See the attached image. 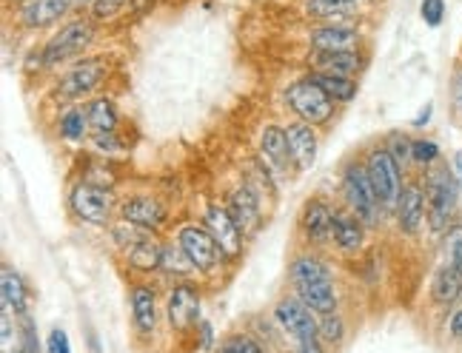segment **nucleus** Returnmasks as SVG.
Masks as SVG:
<instances>
[{
  "label": "nucleus",
  "instance_id": "nucleus-1",
  "mask_svg": "<svg viewBox=\"0 0 462 353\" xmlns=\"http://www.w3.org/2000/svg\"><path fill=\"white\" fill-rule=\"evenodd\" d=\"M422 186H425V200H429V220H425V225H429L431 234L442 237L457 222L454 214L459 200V180L448 166H437L429 168Z\"/></svg>",
  "mask_w": 462,
  "mask_h": 353
},
{
  "label": "nucleus",
  "instance_id": "nucleus-2",
  "mask_svg": "<svg viewBox=\"0 0 462 353\" xmlns=\"http://www.w3.org/2000/svg\"><path fill=\"white\" fill-rule=\"evenodd\" d=\"M340 194H343V203L351 211L354 217H360L365 222V228H374L383 222L385 211L383 203L374 191V183H371L368 168L360 160H348L340 176Z\"/></svg>",
  "mask_w": 462,
  "mask_h": 353
},
{
  "label": "nucleus",
  "instance_id": "nucleus-3",
  "mask_svg": "<svg viewBox=\"0 0 462 353\" xmlns=\"http://www.w3.org/2000/svg\"><path fill=\"white\" fill-rule=\"evenodd\" d=\"M365 168H368V176L371 183H374V191L383 203V211L391 214V211H397V203L402 197V168L397 166V160L391 157V151L385 146H374L368 154H365Z\"/></svg>",
  "mask_w": 462,
  "mask_h": 353
},
{
  "label": "nucleus",
  "instance_id": "nucleus-4",
  "mask_svg": "<svg viewBox=\"0 0 462 353\" xmlns=\"http://www.w3.org/2000/svg\"><path fill=\"white\" fill-rule=\"evenodd\" d=\"M286 103L297 120L309 122V126H326L334 117V100L319 88L311 77H300L289 86Z\"/></svg>",
  "mask_w": 462,
  "mask_h": 353
},
{
  "label": "nucleus",
  "instance_id": "nucleus-5",
  "mask_svg": "<svg viewBox=\"0 0 462 353\" xmlns=\"http://www.w3.org/2000/svg\"><path fill=\"white\" fill-rule=\"evenodd\" d=\"M95 41V26L92 21H72L60 26L51 38L46 41V46L41 49V63L43 66H60L72 58H80L83 51L92 46Z\"/></svg>",
  "mask_w": 462,
  "mask_h": 353
},
{
  "label": "nucleus",
  "instance_id": "nucleus-6",
  "mask_svg": "<svg viewBox=\"0 0 462 353\" xmlns=\"http://www.w3.org/2000/svg\"><path fill=\"white\" fill-rule=\"evenodd\" d=\"M274 320L280 330L294 339V345L306 339H319V316L297 294H286L277 299Z\"/></svg>",
  "mask_w": 462,
  "mask_h": 353
},
{
  "label": "nucleus",
  "instance_id": "nucleus-7",
  "mask_svg": "<svg viewBox=\"0 0 462 353\" xmlns=\"http://www.w3.org/2000/svg\"><path fill=\"white\" fill-rule=\"evenodd\" d=\"M177 245L186 251V257L194 262V268L198 271H215L217 262L223 259V251L220 245L215 242V237L208 234L206 225H198V222H186L177 228Z\"/></svg>",
  "mask_w": 462,
  "mask_h": 353
},
{
  "label": "nucleus",
  "instance_id": "nucleus-8",
  "mask_svg": "<svg viewBox=\"0 0 462 353\" xmlns=\"http://www.w3.org/2000/svg\"><path fill=\"white\" fill-rule=\"evenodd\" d=\"M69 205L75 217L88 225H109L112 222V194L95 183H78L69 191Z\"/></svg>",
  "mask_w": 462,
  "mask_h": 353
},
{
  "label": "nucleus",
  "instance_id": "nucleus-9",
  "mask_svg": "<svg viewBox=\"0 0 462 353\" xmlns=\"http://www.w3.org/2000/svg\"><path fill=\"white\" fill-rule=\"evenodd\" d=\"M334 211L337 208H331L323 197L306 200L303 211H300V217H297V228H300V237H303V242L309 245V251L331 245Z\"/></svg>",
  "mask_w": 462,
  "mask_h": 353
},
{
  "label": "nucleus",
  "instance_id": "nucleus-10",
  "mask_svg": "<svg viewBox=\"0 0 462 353\" xmlns=\"http://www.w3.org/2000/svg\"><path fill=\"white\" fill-rule=\"evenodd\" d=\"M109 75V66H106L103 58H86L80 63H75L69 72L60 77L58 83V95L66 97V100H80V97H88L95 92V88L106 80Z\"/></svg>",
  "mask_w": 462,
  "mask_h": 353
},
{
  "label": "nucleus",
  "instance_id": "nucleus-11",
  "mask_svg": "<svg viewBox=\"0 0 462 353\" xmlns=\"http://www.w3.org/2000/svg\"><path fill=\"white\" fill-rule=\"evenodd\" d=\"M166 316L177 333H191L200 325V291L189 282H177L166 299Z\"/></svg>",
  "mask_w": 462,
  "mask_h": 353
},
{
  "label": "nucleus",
  "instance_id": "nucleus-12",
  "mask_svg": "<svg viewBox=\"0 0 462 353\" xmlns=\"http://www.w3.org/2000/svg\"><path fill=\"white\" fill-rule=\"evenodd\" d=\"M203 225L208 228V234L215 237V242L220 245L226 259H237L243 254V231L237 228V222L231 220L226 203H208L206 214H203Z\"/></svg>",
  "mask_w": 462,
  "mask_h": 353
},
{
  "label": "nucleus",
  "instance_id": "nucleus-13",
  "mask_svg": "<svg viewBox=\"0 0 462 353\" xmlns=\"http://www.w3.org/2000/svg\"><path fill=\"white\" fill-rule=\"evenodd\" d=\"M117 214H120V220H126L132 225L149 228V231H160L169 220V208L163 205V200L154 197V194H132V197L120 200Z\"/></svg>",
  "mask_w": 462,
  "mask_h": 353
},
{
  "label": "nucleus",
  "instance_id": "nucleus-14",
  "mask_svg": "<svg viewBox=\"0 0 462 353\" xmlns=\"http://www.w3.org/2000/svg\"><path fill=\"white\" fill-rule=\"evenodd\" d=\"M397 228L405 237H417L422 231L425 220H429V200H425V186L420 180L405 183L402 197L397 203Z\"/></svg>",
  "mask_w": 462,
  "mask_h": 353
},
{
  "label": "nucleus",
  "instance_id": "nucleus-15",
  "mask_svg": "<svg viewBox=\"0 0 462 353\" xmlns=\"http://www.w3.org/2000/svg\"><path fill=\"white\" fill-rule=\"evenodd\" d=\"M226 208H228L231 220H235L237 228L243 231V237H254V234L260 231V225H263L260 197H257V191H254L252 186H248V183L237 186L235 191L228 194Z\"/></svg>",
  "mask_w": 462,
  "mask_h": 353
},
{
  "label": "nucleus",
  "instance_id": "nucleus-16",
  "mask_svg": "<svg viewBox=\"0 0 462 353\" xmlns=\"http://www.w3.org/2000/svg\"><path fill=\"white\" fill-rule=\"evenodd\" d=\"M286 129V137H289V149H291V160H294V171L306 174L314 168L317 163V134H314V126L303 120H291Z\"/></svg>",
  "mask_w": 462,
  "mask_h": 353
},
{
  "label": "nucleus",
  "instance_id": "nucleus-17",
  "mask_svg": "<svg viewBox=\"0 0 462 353\" xmlns=\"http://www.w3.org/2000/svg\"><path fill=\"white\" fill-rule=\"evenodd\" d=\"M260 154H263V163L269 166L274 174H289L294 168L291 160V149H289V137L282 126H265L260 134Z\"/></svg>",
  "mask_w": 462,
  "mask_h": 353
},
{
  "label": "nucleus",
  "instance_id": "nucleus-18",
  "mask_svg": "<svg viewBox=\"0 0 462 353\" xmlns=\"http://www.w3.org/2000/svg\"><path fill=\"white\" fill-rule=\"evenodd\" d=\"M129 305H132V325L137 337H152L157 328V294L146 282H134L129 291Z\"/></svg>",
  "mask_w": 462,
  "mask_h": 353
},
{
  "label": "nucleus",
  "instance_id": "nucleus-19",
  "mask_svg": "<svg viewBox=\"0 0 462 353\" xmlns=\"http://www.w3.org/2000/svg\"><path fill=\"white\" fill-rule=\"evenodd\" d=\"M365 242V222L354 217L348 208L334 211V228H331V245L343 254H357Z\"/></svg>",
  "mask_w": 462,
  "mask_h": 353
},
{
  "label": "nucleus",
  "instance_id": "nucleus-20",
  "mask_svg": "<svg viewBox=\"0 0 462 353\" xmlns=\"http://www.w3.org/2000/svg\"><path fill=\"white\" fill-rule=\"evenodd\" d=\"M75 6V0H26L17 9V21L26 29H43L49 23L60 21V17Z\"/></svg>",
  "mask_w": 462,
  "mask_h": 353
},
{
  "label": "nucleus",
  "instance_id": "nucleus-21",
  "mask_svg": "<svg viewBox=\"0 0 462 353\" xmlns=\"http://www.w3.org/2000/svg\"><path fill=\"white\" fill-rule=\"evenodd\" d=\"M311 72L319 75H340V77H354L360 75V68L365 66L360 51H314L309 58Z\"/></svg>",
  "mask_w": 462,
  "mask_h": 353
},
{
  "label": "nucleus",
  "instance_id": "nucleus-22",
  "mask_svg": "<svg viewBox=\"0 0 462 353\" xmlns=\"http://www.w3.org/2000/svg\"><path fill=\"white\" fill-rule=\"evenodd\" d=\"M431 303L439 308H451L457 299L462 296V265H451L442 262L439 268L434 271L431 288H429Z\"/></svg>",
  "mask_w": 462,
  "mask_h": 353
},
{
  "label": "nucleus",
  "instance_id": "nucleus-23",
  "mask_svg": "<svg viewBox=\"0 0 462 353\" xmlns=\"http://www.w3.org/2000/svg\"><path fill=\"white\" fill-rule=\"evenodd\" d=\"M309 43L314 51H354V46H360V32L343 23L317 26L309 32Z\"/></svg>",
  "mask_w": 462,
  "mask_h": 353
},
{
  "label": "nucleus",
  "instance_id": "nucleus-24",
  "mask_svg": "<svg viewBox=\"0 0 462 353\" xmlns=\"http://www.w3.org/2000/svg\"><path fill=\"white\" fill-rule=\"evenodd\" d=\"M289 279L291 285L300 288V285H311V282H326V279H334L328 262L319 257L317 251H303L297 254L289 265Z\"/></svg>",
  "mask_w": 462,
  "mask_h": 353
},
{
  "label": "nucleus",
  "instance_id": "nucleus-25",
  "mask_svg": "<svg viewBox=\"0 0 462 353\" xmlns=\"http://www.w3.org/2000/svg\"><path fill=\"white\" fill-rule=\"evenodd\" d=\"M0 303H4L6 313H14V316L29 313V291L23 285V276L17 274L12 265L0 268Z\"/></svg>",
  "mask_w": 462,
  "mask_h": 353
},
{
  "label": "nucleus",
  "instance_id": "nucleus-26",
  "mask_svg": "<svg viewBox=\"0 0 462 353\" xmlns=\"http://www.w3.org/2000/svg\"><path fill=\"white\" fill-rule=\"evenodd\" d=\"M294 294L303 299V303L317 313V316H328L340 311V296H337V285L334 279L326 282H311V285H300L294 288Z\"/></svg>",
  "mask_w": 462,
  "mask_h": 353
},
{
  "label": "nucleus",
  "instance_id": "nucleus-27",
  "mask_svg": "<svg viewBox=\"0 0 462 353\" xmlns=\"http://www.w3.org/2000/svg\"><path fill=\"white\" fill-rule=\"evenodd\" d=\"M86 117H88V131H92V137L117 131L120 117L115 109V100H109V97H97L92 103H86Z\"/></svg>",
  "mask_w": 462,
  "mask_h": 353
},
{
  "label": "nucleus",
  "instance_id": "nucleus-28",
  "mask_svg": "<svg viewBox=\"0 0 462 353\" xmlns=\"http://www.w3.org/2000/svg\"><path fill=\"white\" fill-rule=\"evenodd\" d=\"M126 259L134 271L154 274V271H160V262H163V242H157V234H152L143 242H137L134 249H129Z\"/></svg>",
  "mask_w": 462,
  "mask_h": 353
},
{
  "label": "nucleus",
  "instance_id": "nucleus-29",
  "mask_svg": "<svg viewBox=\"0 0 462 353\" xmlns=\"http://www.w3.org/2000/svg\"><path fill=\"white\" fill-rule=\"evenodd\" d=\"M323 92L334 100V103H351L357 97V80L354 77H340V75H319V72H311L309 75Z\"/></svg>",
  "mask_w": 462,
  "mask_h": 353
},
{
  "label": "nucleus",
  "instance_id": "nucleus-30",
  "mask_svg": "<svg viewBox=\"0 0 462 353\" xmlns=\"http://www.w3.org/2000/svg\"><path fill=\"white\" fill-rule=\"evenodd\" d=\"M160 271L169 274V276H177V279H189L191 274H198L194 268V262L186 257V251L174 242H166L163 245V262H160Z\"/></svg>",
  "mask_w": 462,
  "mask_h": 353
},
{
  "label": "nucleus",
  "instance_id": "nucleus-31",
  "mask_svg": "<svg viewBox=\"0 0 462 353\" xmlns=\"http://www.w3.org/2000/svg\"><path fill=\"white\" fill-rule=\"evenodd\" d=\"M306 12L314 21H323V26H334V21H343L351 14V6L340 4V0H309Z\"/></svg>",
  "mask_w": 462,
  "mask_h": 353
},
{
  "label": "nucleus",
  "instance_id": "nucleus-32",
  "mask_svg": "<svg viewBox=\"0 0 462 353\" xmlns=\"http://www.w3.org/2000/svg\"><path fill=\"white\" fill-rule=\"evenodd\" d=\"M88 134V117L83 105H75L60 117V137L69 140V143H80V140Z\"/></svg>",
  "mask_w": 462,
  "mask_h": 353
},
{
  "label": "nucleus",
  "instance_id": "nucleus-33",
  "mask_svg": "<svg viewBox=\"0 0 462 353\" xmlns=\"http://www.w3.org/2000/svg\"><path fill=\"white\" fill-rule=\"evenodd\" d=\"M348 337V328L343 313H328V316H319V342L328 345V348H340Z\"/></svg>",
  "mask_w": 462,
  "mask_h": 353
},
{
  "label": "nucleus",
  "instance_id": "nucleus-34",
  "mask_svg": "<svg viewBox=\"0 0 462 353\" xmlns=\"http://www.w3.org/2000/svg\"><path fill=\"white\" fill-rule=\"evenodd\" d=\"M215 353H269V350L252 333H228Z\"/></svg>",
  "mask_w": 462,
  "mask_h": 353
},
{
  "label": "nucleus",
  "instance_id": "nucleus-35",
  "mask_svg": "<svg viewBox=\"0 0 462 353\" xmlns=\"http://www.w3.org/2000/svg\"><path fill=\"white\" fill-rule=\"evenodd\" d=\"M152 234H157V231H149V228L132 225V222H126V220H120L117 225H112V237H115V242L120 245L123 251L134 249L137 242H143V240L152 237Z\"/></svg>",
  "mask_w": 462,
  "mask_h": 353
},
{
  "label": "nucleus",
  "instance_id": "nucleus-36",
  "mask_svg": "<svg viewBox=\"0 0 462 353\" xmlns=\"http://www.w3.org/2000/svg\"><path fill=\"white\" fill-rule=\"evenodd\" d=\"M383 146L391 151V157H394L400 168H405L408 163H411V146H414V140L408 137V134H402V131H391Z\"/></svg>",
  "mask_w": 462,
  "mask_h": 353
},
{
  "label": "nucleus",
  "instance_id": "nucleus-37",
  "mask_svg": "<svg viewBox=\"0 0 462 353\" xmlns=\"http://www.w3.org/2000/svg\"><path fill=\"white\" fill-rule=\"evenodd\" d=\"M442 262L462 265V222H454L442 234Z\"/></svg>",
  "mask_w": 462,
  "mask_h": 353
},
{
  "label": "nucleus",
  "instance_id": "nucleus-38",
  "mask_svg": "<svg viewBox=\"0 0 462 353\" xmlns=\"http://www.w3.org/2000/svg\"><path fill=\"white\" fill-rule=\"evenodd\" d=\"M411 160L422 168H431L434 163H439V146L434 143V140H414V146H411Z\"/></svg>",
  "mask_w": 462,
  "mask_h": 353
},
{
  "label": "nucleus",
  "instance_id": "nucleus-39",
  "mask_svg": "<svg viewBox=\"0 0 462 353\" xmlns=\"http://www.w3.org/2000/svg\"><path fill=\"white\" fill-rule=\"evenodd\" d=\"M129 0H95L92 6H88V12H92V21H115V17L123 12V6H126Z\"/></svg>",
  "mask_w": 462,
  "mask_h": 353
},
{
  "label": "nucleus",
  "instance_id": "nucleus-40",
  "mask_svg": "<svg viewBox=\"0 0 462 353\" xmlns=\"http://www.w3.org/2000/svg\"><path fill=\"white\" fill-rule=\"evenodd\" d=\"M420 14H422V21L429 26H439L442 14H446V0H422Z\"/></svg>",
  "mask_w": 462,
  "mask_h": 353
},
{
  "label": "nucleus",
  "instance_id": "nucleus-41",
  "mask_svg": "<svg viewBox=\"0 0 462 353\" xmlns=\"http://www.w3.org/2000/svg\"><path fill=\"white\" fill-rule=\"evenodd\" d=\"M46 353H72V345H69V337L63 328H55L46 339Z\"/></svg>",
  "mask_w": 462,
  "mask_h": 353
},
{
  "label": "nucleus",
  "instance_id": "nucleus-42",
  "mask_svg": "<svg viewBox=\"0 0 462 353\" xmlns=\"http://www.w3.org/2000/svg\"><path fill=\"white\" fill-rule=\"evenodd\" d=\"M95 146L103 151V154H112V151H120L123 149V143L115 137V134H100V137H95Z\"/></svg>",
  "mask_w": 462,
  "mask_h": 353
},
{
  "label": "nucleus",
  "instance_id": "nucleus-43",
  "mask_svg": "<svg viewBox=\"0 0 462 353\" xmlns=\"http://www.w3.org/2000/svg\"><path fill=\"white\" fill-rule=\"evenodd\" d=\"M0 330H4V353L12 350V337L17 333V328H12V313L4 311V316H0Z\"/></svg>",
  "mask_w": 462,
  "mask_h": 353
},
{
  "label": "nucleus",
  "instance_id": "nucleus-44",
  "mask_svg": "<svg viewBox=\"0 0 462 353\" xmlns=\"http://www.w3.org/2000/svg\"><path fill=\"white\" fill-rule=\"evenodd\" d=\"M448 337L451 339H462V305L451 313V320H448Z\"/></svg>",
  "mask_w": 462,
  "mask_h": 353
},
{
  "label": "nucleus",
  "instance_id": "nucleus-45",
  "mask_svg": "<svg viewBox=\"0 0 462 353\" xmlns=\"http://www.w3.org/2000/svg\"><path fill=\"white\" fill-rule=\"evenodd\" d=\"M291 353H326V345L319 339H306V342H297Z\"/></svg>",
  "mask_w": 462,
  "mask_h": 353
},
{
  "label": "nucleus",
  "instance_id": "nucleus-46",
  "mask_svg": "<svg viewBox=\"0 0 462 353\" xmlns=\"http://www.w3.org/2000/svg\"><path fill=\"white\" fill-rule=\"evenodd\" d=\"M454 103H457V109H462V66L454 75Z\"/></svg>",
  "mask_w": 462,
  "mask_h": 353
},
{
  "label": "nucleus",
  "instance_id": "nucleus-47",
  "mask_svg": "<svg viewBox=\"0 0 462 353\" xmlns=\"http://www.w3.org/2000/svg\"><path fill=\"white\" fill-rule=\"evenodd\" d=\"M200 337H203V348L211 345V325L208 322H200Z\"/></svg>",
  "mask_w": 462,
  "mask_h": 353
},
{
  "label": "nucleus",
  "instance_id": "nucleus-48",
  "mask_svg": "<svg viewBox=\"0 0 462 353\" xmlns=\"http://www.w3.org/2000/svg\"><path fill=\"white\" fill-rule=\"evenodd\" d=\"M429 117H431V105H425V109H422V114L414 120V129H420L422 126V122H429Z\"/></svg>",
  "mask_w": 462,
  "mask_h": 353
},
{
  "label": "nucleus",
  "instance_id": "nucleus-49",
  "mask_svg": "<svg viewBox=\"0 0 462 353\" xmlns=\"http://www.w3.org/2000/svg\"><path fill=\"white\" fill-rule=\"evenodd\" d=\"M454 174H457V180H459V186H462V154L454 157Z\"/></svg>",
  "mask_w": 462,
  "mask_h": 353
},
{
  "label": "nucleus",
  "instance_id": "nucleus-50",
  "mask_svg": "<svg viewBox=\"0 0 462 353\" xmlns=\"http://www.w3.org/2000/svg\"><path fill=\"white\" fill-rule=\"evenodd\" d=\"M88 348H92V353H103L100 342H97V333H88Z\"/></svg>",
  "mask_w": 462,
  "mask_h": 353
},
{
  "label": "nucleus",
  "instance_id": "nucleus-51",
  "mask_svg": "<svg viewBox=\"0 0 462 353\" xmlns=\"http://www.w3.org/2000/svg\"><path fill=\"white\" fill-rule=\"evenodd\" d=\"M149 4H154V0H134V9H137V12H143Z\"/></svg>",
  "mask_w": 462,
  "mask_h": 353
},
{
  "label": "nucleus",
  "instance_id": "nucleus-52",
  "mask_svg": "<svg viewBox=\"0 0 462 353\" xmlns=\"http://www.w3.org/2000/svg\"><path fill=\"white\" fill-rule=\"evenodd\" d=\"M75 4H88V6H92V4H95V0H75Z\"/></svg>",
  "mask_w": 462,
  "mask_h": 353
},
{
  "label": "nucleus",
  "instance_id": "nucleus-53",
  "mask_svg": "<svg viewBox=\"0 0 462 353\" xmlns=\"http://www.w3.org/2000/svg\"><path fill=\"white\" fill-rule=\"evenodd\" d=\"M340 4H348V6H354V4H357V0H340Z\"/></svg>",
  "mask_w": 462,
  "mask_h": 353
},
{
  "label": "nucleus",
  "instance_id": "nucleus-54",
  "mask_svg": "<svg viewBox=\"0 0 462 353\" xmlns=\"http://www.w3.org/2000/svg\"><path fill=\"white\" fill-rule=\"evenodd\" d=\"M9 353H23V350H21V348H14V350H9Z\"/></svg>",
  "mask_w": 462,
  "mask_h": 353
},
{
  "label": "nucleus",
  "instance_id": "nucleus-55",
  "mask_svg": "<svg viewBox=\"0 0 462 353\" xmlns=\"http://www.w3.org/2000/svg\"><path fill=\"white\" fill-rule=\"evenodd\" d=\"M21 4H26V0H21Z\"/></svg>",
  "mask_w": 462,
  "mask_h": 353
}]
</instances>
